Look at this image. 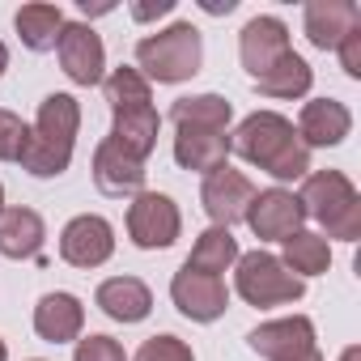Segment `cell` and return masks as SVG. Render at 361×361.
<instances>
[{
    "label": "cell",
    "mask_w": 361,
    "mask_h": 361,
    "mask_svg": "<svg viewBox=\"0 0 361 361\" xmlns=\"http://www.w3.org/2000/svg\"><path fill=\"white\" fill-rule=\"evenodd\" d=\"M230 149L259 166L264 174L281 178V183H293V178H306L310 174V149L298 140L293 123L276 111H255L238 123V132L230 136Z\"/></svg>",
    "instance_id": "1"
},
{
    "label": "cell",
    "mask_w": 361,
    "mask_h": 361,
    "mask_svg": "<svg viewBox=\"0 0 361 361\" xmlns=\"http://www.w3.org/2000/svg\"><path fill=\"white\" fill-rule=\"evenodd\" d=\"M77 128H81V106L73 94H47L39 106V119L30 128V140L22 149V170H30L35 178H56L68 170L73 161V145H77Z\"/></svg>",
    "instance_id": "2"
},
{
    "label": "cell",
    "mask_w": 361,
    "mask_h": 361,
    "mask_svg": "<svg viewBox=\"0 0 361 361\" xmlns=\"http://www.w3.org/2000/svg\"><path fill=\"white\" fill-rule=\"evenodd\" d=\"M136 64H140L136 73L145 81H161V85L192 81L204 64V39L192 22H174L136 43Z\"/></svg>",
    "instance_id": "3"
},
{
    "label": "cell",
    "mask_w": 361,
    "mask_h": 361,
    "mask_svg": "<svg viewBox=\"0 0 361 361\" xmlns=\"http://www.w3.org/2000/svg\"><path fill=\"white\" fill-rule=\"evenodd\" d=\"M302 209L306 217H314L327 238H340V243H357L361 238V196L357 188L340 170H314L302 178Z\"/></svg>",
    "instance_id": "4"
},
{
    "label": "cell",
    "mask_w": 361,
    "mask_h": 361,
    "mask_svg": "<svg viewBox=\"0 0 361 361\" xmlns=\"http://www.w3.org/2000/svg\"><path fill=\"white\" fill-rule=\"evenodd\" d=\"M234 289L247 306H285V302H298L306 293V281L293 276L276 255L268 251H251V255H238V272H234Z\"/></svg>",
    "instance_id": "5"
},
{
    "label": "cell",
    "mask_w": 361,
    "mask_h": 361,
    "mask_svg": "<svg viewBox=\"0 0 361 361\" xmlns=\"http://www.w3.org/2000/svg\"><path fill=\"white\" fill-rule=\"evenodd\" d=\"M178 230H183V217H178V204L161 192H140L132 196V209H128V238L140 247V251H166Z\"/></svg>",
    "instance_id": "6"
},
{
    "label": "cell",
    "mask_w": 361,
    "mask_h": 361,
    "mask_svg": "<svg viewBox=\"0 0 361 361\" xmlns=\"http://www.w3.org/2000/svg\"><path fill=\"white\" fill-rule=\"evenodd\" d=\"M170 298L178 306V314L192 319V323H213L226 314L230 306V289L221 276H209V272H196V268H178L174 281H170Z\"/></svg>",
    "instance_id": "7"
},
{
    "label": "cell",
    "mask_w": 361,
    "mask_h": 361,
    "mask_svg": "<svg viewBox=\"0 0 361 361\" xmlns=\"http://www.w3.org/2000/svg\"><path fill=\"white\" fill-rule=\"evenodd\" d=\"M255 200V188H251V178L234 166H221L213 174H204V188H200V204L204 213L213 217V226L230 230L234 221H247V209Z\"/></svg>",
    "instance_id": "8"
},
{
    "label": "cell",
    "mask_w": 361,
    "mask_h": 361,
    "mask_svg": "<svg viewBox=\"0 0 361 361\" xmlns=\"http://www.w3.org/2000/svg\"><path fill=\"white\" fill-rule=\"evenodd\" d=\"M56 51H60V68H64V77H68L73 85H98V81H102L106 47H102V39H98L94 26H85V22H64Z\"/></svg>",
    "instance_id": "9"
},
{
    "label": "cell",
    "mask_w": 361,
    "mask_h": 361,
    "mask_svg": "<svg viewBox=\"0 0 361 361\" xmlns=\"http://www.w3.org/2000/svg\"><path fill=\"white\" fill-rule=\"evenodd\" d=\"M115 255V230L98 213H81L60 234V259L73 268H102Z\"/></svg>",
    "instance_id": "10"
},
{
    "label": "cell",
    "mask_w": 361,
    "mask_h": 361,
    "mask_svg": "<svg viewBox=\"0 0 361 361\" xmlns=\"http://www.w3.org/2000/svg\"><path fill=\"white\" fill-rule=\"evenodd\" d=\"M289 30L281 18H251L238 35V56H243V68L251 73V81L268 77L285 56H289Z\"/></svg>",
    "instance_id": "11"
},
{
    "label": "cell",
    "mask_w": 361,
    "mask_h": 361,
    "mask_svg": "<svg viewBox=\"0 0 361 361\" xmlns=\"http://www.w3.org/2000/svg\"><path fill=\"white\" fill-rule=\"evenodd\" d=\"M306 221V209L293 192L285 188H268V192H255L251 209H247V226L255 230V238L264 243H285L289 234H298Z\"/></svg>",
    "instance_id": "12"
},
{
    "label": "cell",
    "mask_w": 361,
    "mask_h": 361,
    "mask_svg": "<svg viewBox=\"0 0 361 361\" xmlns=\"http://www.w3.org/2000/svg\"><path fill=\"white\" fill-rule=\"evenodd\" d=\"M247 344H251L259 357H268V361H293V357H302V353L314 348V323H310L306 314L272 319V323H259V327L247 336Z\"/></svg>",
    "instance_id": "13"
},
{
    "label": "cell",
    "mask_w": 361,
    "mask_h": 361,
    "mask_svg": "<svg viewBox=\"0 0 361 361\" xmlns=\"http://www.w3.org/2000/svg\"><path fill=\"white\" fill-rule=\"evenodd\" d=\"M94 183L102 196L123 200V196H140L145 188V161H136L132 153H123L111 136L94 149Z\"/></svg>",
    "instance_id": "14"
},
{
    "label": "cell",
    "mask_w": 361,
    "mask_h": 361,
    "mask_svg": "<svg viewBox=\"0 0 361 361\" xmlns=\"http://www.w3.org/2000/svg\"><path fill=\"white\" fill-rule=\"evenodd\" d=\"M293 132H298V140H302L306 149H331V145H340V140L353 132V115H348V106L336 102V98H310V102L302 106Z\"/></svg>",
    "instance_id": "15"
},
{
    "label": "cell",
    "mask_w": 361,
    "mask_h": 361,
    "mask_svg": "<svg viewBox=\"0 0 361 361\" xmlns=\"http://www.w3.org/2000/svg\"><path fill=\"white\" fill-rule=\"evenodd\" d=\"M174 161L183 170H200V174H213L226 166L230 157V132H217V128H192V123H174Z\"/></svg>",
    "instance_id": "16"
},
{
    "label": "cell",
    "mask_w": 361,
    "mask_h": 361,
    "mask_svg": "<svg viewBox=\"0 0 361 361\" xmlns=\"http://www.w3.org/2000/svg\"><path fill=\"white\" fill-rule=\"evenodd\" d=\"M302 26H306V39H310L319 51H327V47H336L348 30L361 26V9L353 5V0H310L306 13H302Z\"/></svg>",
    "instance_id": "17"
},
{
    "label": "cell",
    "mask_w": 361,
    "mask_h": 361,
    "mask_svg": "<svg viewBox=\"0 0 361 361\" xmlns=\"http://www.w3.org/2000/svg\"><path fill=\"white\" fill-rule=\"evenodd\" d=\"M94 302L115 323H140L153 310V293H149V285L140 276H111V281H102Z\"/></svg>",
    "instance_id": "18"
},
{
    "label": "cell",
    "mask_w": 361,
    "mask_h": 361,
    "mask_svg": "<svg viewBox=\"0 0 361 361\" xmlns=\"http://www.w3.org/2000/svg\"><path fill=\"white\" fill-rule=\"evenodd\" d=\"M81 327H85V306L73 293H43L39 298V306H35V331H39V340L68 344V340H81Z\"/></svg>",
    "instance_id": "19"
},
{
    "label": "cell",
    "mask_w": 361,
    "mask_h": 361,
    "mask_svg": "<svg viewBox=\"0 0 361 361\" xmlns=\"http://www.w3.org/2000/svg\"><path fill=\"white\" fill-rule=\"evenodd\" d=\"M43 238H47V226L35 209H22V204L0 209V255L5 259H35L43 251Z\"/></svg>",
    "instance_id": "20"
},
{
    "label": "cell",
    "mask_w": 361,
    "mask_h": 361,
    "mask_svg": "<svg viewBox=\"0 0 361 361\" xmlns=\"http://www.w3.org/2000/svg\"><path fill=\"white\" fill-rule=\"evenodd\" d=\"M157 128H161V119H157L153 102H149V106H132V111H115L111 140H115L123 153H132L136 161H145V157L153 153V145H157Z\"/></svg>",
    "instance_id": "21"
},
{
    "label": "cell",
    "mask_w": 361,
    "mask_h": 361,
    "mask_svg": "<svg viewBox=\"0 0 361 361\" xmlns=\"http://www.w3.org/2000/svg\"><path fill=\"white\" fill-rule=\"evenodd\" d=\"M13 26L30 51H51L60 43V30H64V9L60 5H22Z\"/></svg>",
    "instance_id": "22"
},
{
    "label": "cell",
    "mask_w": 361,
    "mask_h": 361,
    "mask_svg": "<svg viewBox=\"0 0 361 361\" xmlns=\"http://www.w3.org/2000/svg\"><path fill=\"white\" fill-rule=\"evenodd\" d=\"M310 81H314L310 64H306L298 51H289L268 77L255 81V90H259L264 98H285V102H293V98H306V94H310Z\"/></svg>",
    "instance_id": "23"
},
{
    "label": "cell",
    "mask_w": 361,
    "mask_h": 361,
    "mask_svg": "<svg viewBox=\"0 0 361 361\" xmlns=\"http://www.w3.org/2000/svg\"><path fill=\"white\" fill-rule=\"evenodd\" d=\"M238 238L230 234V230H221V226H213V230H204L200 238H196V247H192V255H188V268H196V272H209V276H221L230 264H238Z\"/></svg>",
    "instance_id": "24"
},
{
    "label": "cell",
    "mask_w": 361,
    "mask_h": 361,
    "mask_svg": "<svg viewBox=\"0 0 361 361\" xmlns=\"http://www.w3.org/2000/svg\"><path fill=\"white\" fill-rule=\"evenodd\" d=\"M293 276H323L327 268H331V247H327V238H319V234H310V230H298V234H289L285 238V259H281Z\"/></svg>",
    "instance_id": "25"
},
{
    "label": "cell",
    "mask_w": 361,
    "mask_h": 361,
    "mask_svg": "<svg viewBox=\"0 0 361 361\" xmlns=\"http://www.w3.org/2000/svg\"><path fill=\"white\" fill-rule=\"evenodd\" d=\"M170 119L174 123H192V128H217V132H226L230 119H234V106L221 94H192V98H178L170 106Z\"/></svg>",
    "instance_id": "26"
},
{
    "label": "cell",
    "mask_w": 361,
    "mask_h": 361,
    "mask_svg": "<svg viewBox=\"0 0 361 361\" xmlns=\"http://www.w3.org/2000/svg\"><path fill=\"white\" fill-rule=\"evenodd\" d=\"M102 94H106L111 111H132V106H149L153 102L149 81L136 68H115L111 77H102Z\"/></svg>",
    "instance_id": "27"
},
{
    "label": "cell",
    "mask_w": 361,
    "mask_h": 361,
    "mask_svg": "<svg viewBox=\"0 0 361 361\" xmlns=\"http://www.w3.org/2000/svg\"><path fill=\"white\" fill-rule=\"evenodd\" d=\"M30 140V128L22 115L0 106V161H22V149Z\"/></svg>",
    "instance_id": "28"
},
{
    "label": "cell",
    "mask_w": 361,
    "mask_h": 361,
    "mask_svg": "<svg viewBox=\"0 0 361 361\" xmlns=\"http://www.w3.org/2000/svg\"><path fill=\"white\" fill-rule=\"evenodd\" d=\"M136 361H196V353H192L183 340H178V336L161 331V336H149V340L140 344Z\"/></svg>",
    "instance_id": "29"
},
{
    "label": "cell",
    "mask_w": 361,
    "mask_h": 361,
    "mask_svg": "<svg viewBox=\"0 0 361 361\" xmlns=\"http://www.w3.org/2000/svg\"><path fill=\"white\" fill-rule=\"evenodd\" d=\"M73 361H128V353H123V344L111 340V336H85V340H77Z\"/></svg>",
    "instance_id": "30"
},
{
    "label": "cell",
    "mask_w": 361,
    "mask_h": 361,
    "mask_svg": "<svg viewBox=\"0 0 361 361\" xmlns=\"http://www.w3.org/2000/svg\"><path fill=\"white\" fill-rule=\"evenodd\" d=\"M336 51H340V68H344L348 77H361V26L348 30V35L336 43Z\"/></svg>",
    "instance_id": "31"
},
{
    "label": "cell",
    "mask_w": 361,
    "mask_h": 361,
    "mask_svg": "<svg viewBox=\"0 0 361 361\" xmlns=\"http://www.w3.org/2000/svg\"><path fill=\"white\" fill-rule=\"evenodd\" d=\"M174 9V0H157V5H132V18L136 22H153V18H166Z\"/></svg>",
    "instance_id": "32"
},
{
    "label": "cell",
    "mask_w": 361,
    "mask_h": 361,
    "mask_svg": "<svg viewBox=\"0 0 361 361\" xmlns=\"http://www.w3.org/2000/svg\"><path fill=\"white\" fill-rule=\"evenodd\" d=\"M340 361H361V348H357V344H348V348L340 353Z\"/></svg>",
    "instance_id": "33"
},
{
    "label": "cell",
    "mask_w": 361,
    "mask_h": 361,
    "mask_svg": "<svg viewBox=\"0 0 361 361\" xmlns=\"http://www.w3.org/2000/svg\"><path fill=\"white\" fill-rule=\"evenodd\" d=\"M5 68H9V47L0 43V77H5Z\"/></svg>",
    "instance_id": "34"
},
{
    "label": "cell",
    "mask_w": 361,
    "mask_h": 361,
    "mask_svg": "<svg viewBox=\"0 0 361 361\" xmlns=\"http://www.w3.org/2000/svg\"><path fill=\"white\" fill-rule=\"evenodd\" d=\"M293 361H323V353H319V348H310V353H302V357H293Z\"/></svg>",
    "instance_id": "35"
},
{
    "label": "cell",
    "mask_w": 361,
    "mask_h": 361,
    "mask_svg": "<svg viewBox=\"0 0 361 361\" xmlns=\"http://www.w3.org/2000/svg\"><path fill=\"white\" fill-rule=\"evenodd\" d=\"M0 361H9V344L5 340H0Z\"/></svg>",
    "instance_id": "36"
},
{
    "label": "cell",
    "mask_w": 361,
    "mask_h": 361,
    "mask_svg": "<svg viewBox=\"0 0 361 361\" xmlns=\"http://www.w3.org/2000/svg\"><path fill=\"white\" fill-rule=\"evenodd\" d=\"M0 209H5V188H0Z\"/></svg>",
    "instance_id": "37"
},
{
    "label": "cell",
    "mask_w": 361,
    "mask_h": 361,
    "mask_svg": "<svg viewBox=\"0 0 361 361\" xmlns=\"http://www.w3.org/2000/svg\"><path fill=\"white\" fill-rule=\"evenodd\" d=\"M35 361H43V357H35Z\"/></svg>",
    "instance_id": "38"
}]
</instances>
